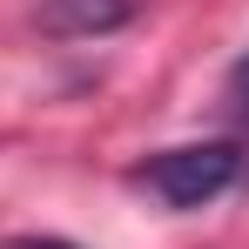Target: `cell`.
I'll return each mask as SVG.
<instances>
[{"label":"cell","mask_w":249,"mask_h":249,"mask_svg":"<svg viewBox=\"0 0 249 249\" xmlns=\"http://www.w3.org/2000/svg\"><path fill=\"white\" fill-rule=\"evenodd\" d=\"M34 20L54 41H94V34H115L135 20V0H41Z\"/></svg>","instance_id":"cell-2"},{"label":"cell","mask_w":249,"mask_h":249,"mask_svg":"<svg viewBox=\"0 0 249 249\" xmlns=\"http://www.w3.org/2000/svg\"><path fill=\"white\" fill-rule=\"evenodd\" d=\"M0 249H74V243H61V236H14V243H0Z\"/></svg>","instance_id":"cell-4"},{"label":"cell","mask_w":249,"mask_h":249,"mask_svg":"<svg viewBox=\"0 0 249 249\" xmlns=\"http://www.w3.org/2000/svg\"><path fill=\"white\" fill-rule=\"evenodd\" d=\"M222 94H229V108H236V122H249V54L236 61V68H229V88H222Z\"/></svg>","instance_id":"cell-3"},{"label":"cell","mask_w":249,"mask_h":249,"mask_svg":"<svg viewBox=\"0 0 249 249\" xmlns=\"http://www.w3.org/2000/svg\"><path fill=\"white\" fill-rule=\"evenodd\" d=\"M236 175H243L236 142H182V148H162V155L128 168V182L162 209H209L215 196L236 189Z\"/></svg>","instance_id":"cell-1"}]
</instances>
